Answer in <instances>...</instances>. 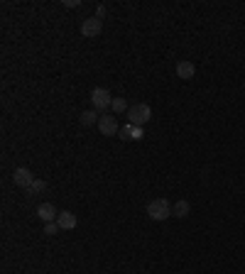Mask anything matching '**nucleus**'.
Here are the masks:
<instances>
[{"mask_svg":"<svg viewBox=\"0 0 245 274\" xmlns=\"http://www.w3.org/2000/svg\"><path fill=\"white\" fill-rule=\"evenodd\" d=\"M113 113H128V103H125V98H113Z\"/></svg>","mask_w":245,"mask_h":274,"instance_id":"14","label":"nucleus"},{"mask_svg":"<svg viewBox=\"0 0 245 274\" xmlns=\"http://www.w3.org/2000/svg\"><path fill=\"white\" fill-rule=\"evenodd\" d=\"M106 15V8L103 5H98V10H96V18H103Z\"/></svg>","mask_w":245,"mask_h":274,"instance_id":"16","label":"nucleus"},{"mask_svg":"<svg viewBox=\"0 0 245 274\" xmlns=\"http://www.w3.org/2000/svg\"><path fill=\"white\" fill-rule=\"evenodd\" d=\"M91 103H94V110H106V108H111L113 106V96L106 91V88H94L91 91Z\"/></svg>","mask_w":245,"mask_h":274,"instance_id":"3","label":"nucleus"},{"mask_svg":"<svg viewBox=\"0 0 245 274\" xmlns=\"http://www.w3.org/2000/svg\"><path fill=\"white\" fill-rule=\"evenodd\" d=\"M57 223H59V228H61V230H74L76 225H78V218H76L71 211H59Z\"/></svg>","mask_w":245,"mask_h":274,"instance_id":"8","label":"nucleus"},{"mask_svg":"<svg viewBox=\"0 0 245 274\" xmlns=\"http://www.w3.org/2000/svg\"><path fill=\"white\" fill-rule=\"evenodd\" d=\"M13 181H15V186H20V189H30V186L35 184V174H32L27 166H18V169L13 171Z\"/></svg>","mask_w":245,"mask_h":274,"instance_id":"5","label":"nucleus"},{"mask_svg":"<svg viewBox=\"0 0 245 274\" xmlns=\"http://www.w3.org/2000/svg\"><path fill=\"white\" fill-rule=\"evenodd\" d=\"M44 189H47V181H42V179H35V184L27 189V194H30V196H35V194H42Z\"/></svg>","mask_w":245,"mask_h":274,"instance_id":"13","label":"nucleus"},{"mask_svg":"<svg viewBox=\"0 0 245 274\" xmlns=\"http://www.w3.org/2000/svg\"><path fill=\"white\" fill-rule=\"evenodd\" d=\"M147 216L152 220H167L172 216V203L167 199H154L147 203Z\"/></svg>","mask_w":245,"mask_h":274,"instance_id":"2","label":"nucleus"},{"mask_svg":"<svg viewBox=\"0 0 245 274\" xmlns=\"http://www.w3.org/2000/svg\"><path fill=\"white\" fill-rule=\"evenodd\" d=\"M78 120H81V125H86V128H89V125H98V120H101V115H96V110H86V113H81V115H78Z\"/></svg>","mask_w":245,"mask_h":274,"instance_id":"12","label":"nucleus"},{"mask_svg":"<svg viewBox=\"0 0 245 274\" xmlns=\"http://www.w3.org/2000/svg\"><path fill=\"white\" fill-rule=\"evenodd\" d=\"M120 140H142L145 135H142V128H137V125H125V128H120Z\"/></svg>","mask_w":245,"mask_h":274,"instance_id":"9","label":"nucleus"},{"mask_svg":"<svg viewBox=\"0 0 245 274\" xmlns=\"http://www.w3.org/2000/svg\"><path fill=\"white\" fill-rule=\"evenodd\" d=\"M194 73H196V66H194L191 61H179V64H177V76H179V78L189 81V78H194Z\"/></svg>","mask_w":245,"mask_h":274,"instance_id":"10","label":"nucleus"},{"mask_svg":"<svg viewBox=\"0 0 245 274\" xmlns=\"http://www.w3.org/2000/svg\"><path fill=\"white\" fill-rule=\"evenodd\" d=\"M64 5H66V8H78V0H66Z\"/></svg>","mask_w":245,"mask_h":274,"instance_id":"17","label":"nucleus"},{"mask_svg":"<svg viewBox=\"0 0 245 274\" xmlns=\"http://www.w3.org/2000/svg\"><path fill=\"white\" fill-rule=\"evenodd\" d=\"M37 218L42 223H54L59 218V211L54 208V203H39L37 206Z\"/></svg>","mask_w":245,"mask_h":274,"instance_id":"7","label":"nucleus"},{"mask_svg":"<svg viewBox=\"0 0 245 274\" xmlns=\"http://www.w3.org/2000/svg\"><path fill=\"white\" fill-rule=\"evenodd\" d=\"M101 30H103V20L101 18H86L81 22V35L89 37V39H94V37L101 35Z\"/></svg>","mask_w":245,"mask_h":274,"instance_id":"4","label":"nucleus"},{"mask_svg":"<svg viewBox=\"0 0 245 274\" xmlns=\"http://www.w3.org/2000/svg\"><path fill=\"white\" fill-rule=\"evenodd\" d=\"M189 213H191V203L184 201V199L172 206V216H174V218H187Z\"/></svg>","mask_w":245,"mask_h":274,"instance_id":"11","label":"nucleus"},{"mask_svg":"<svg viewBox=\"0 0 245 274\" xmlns=\"http://www.w3.org/2000/svg\"><path fill=\"white\" fill-rule=\"evenodd\" d=\"M128 120H130V125H137V128H142L145 123H150L152 120V108L147 103H135L128 108Z\"/></svg>","mask_w":245,"mask_h":274,"instance_id":"1","label":"nucleus"},{"mask_svg":"<svg viewBox=\"0 0 245 274\" xmlns=\"http://www.w3.org/2000/svg\"><path fill=\"white\" fill-rule=\"evenodd\" d=\"M59 230H61V228H59V223H57V220H54V223H44V235L54 238V235H57Z\"/></svg>","mask_w":245,"mask_h":274,"instance_id":"15","label":"nucleus"},{"mask_svg":"<svg viewBox=\"0 0 245 274\" xmlns=\"http://www.w3.org/2000/svg\"><path fill=\"white\" fill-rule=\"evenodd\" d=\"M98 130H101V135H103V137H113V135L120 132L118 120H115L113 115H101V120H98Z\"/></svg>","mask_w":245,"mask_h":274,"instance_id":"6","label":"nucleus"}]
</instances>
